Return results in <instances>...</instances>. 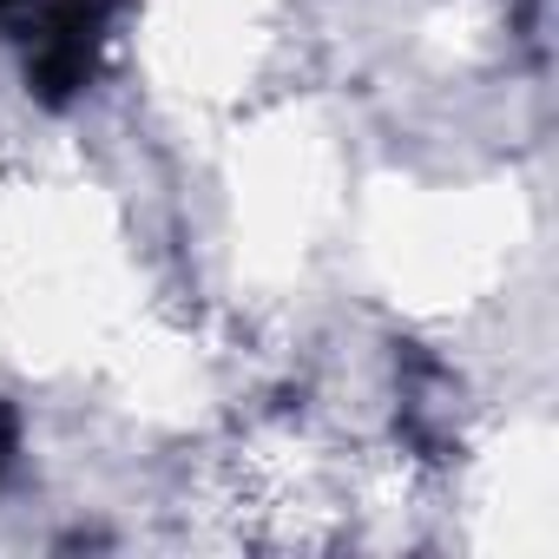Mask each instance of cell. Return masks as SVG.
Masks as SVG:
<instances>
[{
  "mask_svg": "<svg viewBox=\"0 0 559 559\" xmlns=\"http://www.w3.org/2000/svg\"><path fill=\"white\" fill-rule=\"evenodd\" d=\"M99 34H106V0H47L34 21V80L53 99L86 86Z\"/></svg>",
  "mask_w": 559,
  "mask_h": 559,
  "instance_id": "cell-1",
  "label": "cell"
},
{
  "mask_svg": "<svg viewBox=\"0 0 559 559\" xmlns=\"http://www.w3.org/2000/svg\"><path fill=\"white\" fill-rule=\"evenodd\" d=\"M0 8H8V0H0Z\"/></svg>",
  "mask_w": 559,
  "mask_h": 559,
  "instance_id": "cell-2",
  "label": "cell"
}]
</instances>
